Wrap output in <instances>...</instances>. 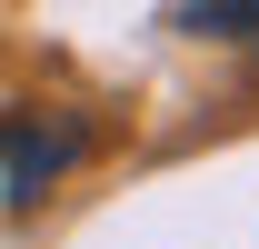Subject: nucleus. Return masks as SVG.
Masks as SVG:
<instances>
[{
	"instance_id": "f257e3e1",
	"label": "nucleus",
	"mask_w": 259,
	"mask_h": 249,
	"mask_svg": "<svg viewBox=\"0 0 259 249\" xmlns=\"http://www.w3.org/2000/svg\"><path fill=\"white\" fill-rule=\"evenodd\" d=\"M90 159V120L60 110V100H10L0 110V189L10 199H50Z\"/></svg>"
},
{
	"instance_id": "f03ea898",
	"label": "nucleus",
	"mask_w": 259,
	"mask_h": 249,
	"mask_svg": "<svg viewBox=\"0 0 259 249\" xmlns=\"http://www.w3.org/2000/svg\"><path fill=\"white\" fill-rule=\"evenodd\" d=\"M169 30H190V40H259V0H169Z\"/></svg>"
}]
</instances>
